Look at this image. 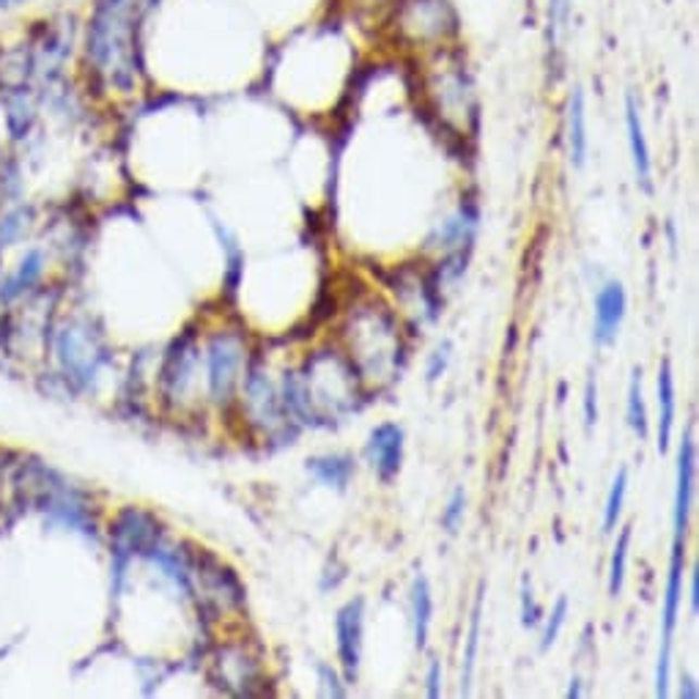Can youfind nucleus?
<instances>
[{"mask_svg":"<svg viewBox=\"0 0 699 699\" xmlns=\"http://www.w3.org/2000/svg\"><path fill=\"white\" fill-rule=\"evenodd\" d=\"M631 533H634V527H631V524H625L623 533H620V538H617V544H614L612 565H609V596H612V598H617L620 590H623L625 565H628Z\"/></svg>","mask_w":699,"mask_h":699,"instance_id":"a211bd4d","label":"nucleus"},{"mask_svg":"<svg viewBox=\"0 0 699 699\" xmlns=\"http://www.w3.org/2000/svg\"><path fill=\"white\" fill-rule=\"evenodd\" d=\"M675 430V376H672L670 360L659 367V450L666 453Z\"/></svg>","mask_w":699,"mask_h":699,"instance_id":"f8f14e48","label":"nucleus"},{"mask_svg":"<svg viewBox=\"0 0 699 699\" xmlns=\"http://www.w3.org/2000/svg\"><path fill=\"white\" fill-rule=\"evenodd\" d=\"M681 697H686V699H697L699 694H697V688H694V681H683V686H681Z\"/></svg>","mask_w":699,"mask_h":699,"instance_id":"7c9ffc66","label":"nucleus"},{"mask_svg":"<svg viewBox=\"0 0 699 699\" xmlns=\"http://www.w3.org/2000/svg\"><path fill=\"white\" fill-rule=\"evenodd\" d=\"M683 565H686L683 540H675V549H672V560H670V576H666V590H664V634H661L659 670H656V697H670V645H672V631H675L677 612H681V601H683Z\"/></svg>","mask_w":699,"mask_h":699,"instance_id":"7ed1b4c3","label":"nucleus"},{"mask_svg":"<svg viewBox=\"0 0 699 699\" xmlns=\"http://www.w3.org/2000/svg\"><path fill=\"white\" fill-rule=\"evenodd\" d=\"M477 225V214L472 209H461L459 217L441 223V228L430 236V247H445V250H453V247H461L464 241H470L472 230Z\"/></svg>","mask_w":699,"mask_h":699,"instance_id":"2eb2a0df","label":"nucleus"},{"mask_svg":"<svg viewBox=\"0 0 699 699\" xmlns=\"http://www.w3.org/2000/svg\"><path fill=\"white\" fill-rule=\"evenodd\" d=\"M362 631H365V601L354 598L346 603L335 617V634H338V656L344 664L346 681L354 683L362 659Z\"/></svg>","mask_w":699,"mask_h":699,"instance_id":"39448f33","label":"nucleus"},{"mask_svg":"<svg viewBox=\"0 0 699 699\" xmlns=\"http://www.w3.org/2000/svg\"><path fill=\"white\" fill-rule=\"evenodd\" d=\"M625 133H628V149L631 162H634V173H637V184L650 192L653 189V160H650V146L645 138L642 115L634 99H625Z\"/></svg>","mask_w":699,"mask_h":699,"instance_id":"6e6552de","label":"nucleus"},{"mask_svg":"<svg viewBox=\"0 0 699 699\" xmlns=\"http://www.w3.org/2000/svg\"><path fill=\"white\" fill-rule=\"evenodd\" d=\"M540 617H544V609H540L538 601H535L533 587H529V576H524L522 579V625L524 628H533V625L540 623Z\"/></svg>","mask_w":699,"mask_h":699,"instance_id":"4be33fe9","label":"nucleus"},{"mask_svg":"<svg viewBox=\"0 0 699 699\" xmlns=\"http://www.w3.org/2000/svg\"><path fill=\"white\" fill-rule=\"evenodd\" d=\"M464 504H466V494L464 488H459V491L453 494V499L448 502V508H445V513H441V524H445L448 533H455V527L464 522Z\"/></svg>","mask_w":699,"mask_h":699,"instance_id":"5701e85b","label":"nucleus"},{"mask_svg":"<svg viewBox=\"0 0 699 699\" xmlns=\"http://www.w3.org/2000/svg\"><path fill=\"white\" fill-rule=\"evenodd\" d=\"M450 362V344H441L439 349L430 354V362H428V382H436V378L445 373V367H448Z\"/></svg>","mask_w":699,"mask_h":699,"instance_id":"393cba45","label":"nucleus"},{"mask_svg":"<svg viewBox=\"0 0 699 699\" xmlns=\"http://www.w3.org/2000/svg\"><path fill=\"white\" fill-rule=\"evenodd\" d=\"M574 697H582L579 677H574V681H571V688H567V699H574Z\"/></svg>","mask_w":699,"mask_h":699,"instance_id":"2f4dec72","label":"nucleus"},{"mask_svg":"<svg viewBox=\"0 0 699 699\" xmlns=\"http://www.w3.org/2000/svg\"><path fill=\"white\" fill-rule=\"evenodd\" d=\"M480 617H483V585L477 590L475 607H472V628L470 639H466V653H464V675H461V694H470L472 675H475V661H477V648H480Z\"/></svg>","mask_w":699,"mask_h":699,"instance_id":"dca6fc26","label":"nucleus"},{"mask_svg":"<svg viewBox=\"0 0 699 699\" xmlns=\"http://www.w3.org/2000/svg\"><path fill=\"white\" fill-rule=\"evenodd\" d=\"M567 20V0H549V25L551 34H560Z\"/></svg>","mask_w":699,"mask_h":699,"instance_id":"bb28decb","label":"nucleus"},{"mask_svg":"<svg viewBox=\"0 0 699 699\" xmlns=\"http://www.w3.org/2000/svg\"><path fill=\"white\" fill-rule=\"evenodd\" d=\"M625 491H628V470H620L614 475L612 488H609L607 497V508H603V533H612L617 527V519L623 513V502H625Z\"/></svg>","mask_w":699,"mask_h":699,"instance_id":"6ab92c4d","label":"nucleus"},{"mask_svg":"<svg viewBox=\"0 0 699 699\" xmlns=\"http://www.w3.org/2000/svg\"><path fill=\"white\" fill-rule=\"evenodd\" d=\"M162 0H88L80 17V58L110 91L129 93L140 75V34Z\"/></svg>","mask_w":699,"mask_h":699,"instance_id":"f257e3e1","label":"nucleus"},{"mask_svg":"<svg viewBox=\"0 0 699 699\" xmlns=\"http://www.w3.org/2000/svg\"><path fill=\"white\" fill-rule=\"evenodd\" d=\"M241 362H245V344L239 335L223 333L209 344V387L217 401H228L239 385Z\"/></svg>","mask_w":699,"mask_h":699,"instance_id":"20e7f679","label":"nucleus"},{"mask_svg":"<svg viewBox=\"0 0 699 699\" xmlns=\"http://www.w3.org/2000/svg\"><path fill=\"white\" fill-rule=\"evenodd\" d=\"M58 351H61L63 367L75 373L77 378L93 376V373H97L99 360H102V357L97 354L93 340L88 338L83 329H66V333L61 335V346H58Z\"/></svg>","mask_w":699,"mask_h":699,"instance_id":"9d476101","label":"nucleus"},{"mask_svg":"<svg viewBox=\"0 0 699 699\" xmlns=\"http://www.w3.org/2000/svg\"><path fill=\"white\" fill-rule=\"evenodd\" d=\"M694 439L691 434L683 436L681 453H677V486H675V540L686 538L688 529V513H691V497H694Z\"/></svg>","mask_w":699,"mask_h":699,"instance_id":"1a4fd4ad","label":"nucleus"},{"mask_svg":"<svg viewBox=\"0 0 699 699\" xmlns=\"http://www.w3.org/2000/svg\"><path fill=\"white\" fill-rule=\"evenodd\" d=\"M319 677H322V694L324 697H346V686L340 683L338 672L327 664H319Z\"/></svg>","mask_w":699,"mask_h":699,"instance_id":"b1692460","label":"nucleus"},{"mask_svg":"<svg viewBox=\"0 0 699 699\" xmlns=\"http://www.w3.org/2000/svg\"><path fill=\"white\" fill-rule=\"evenodd\" d=\"M398 28L414 41L441 45L459 30V14L453 0H403L398 9Z\"/></svg>","mask_w":699,"mask_h":699,"instance_id":"f03ea898","label":"nucleus"},{"mask_svg":"<svg viewBox=\"0 0 699 699\" xmlns=\"http://www.w3.org/2000/svg\"><path fill=\"white\" fill-rule=\"evenodd\" d=\"M625 319V291L620 283H607L596 297V327L592 340L596 346H612L617 329Z\"/></svg>","mask_w":699,"mask_h":699,"instance_id":"0eeeda50","label":"nucleus"},{"mask_svg":"<svg viewBox=\"0 0 699 699\" xmlns=\"http://www.w3.org/2000/svg\"><path fill=\"white\" fill-rule=\"evenodd\" d=\"M39 275H41V252L34 250V252H28V255H25V261L20 264V270H17V275H14L12 283H9L7 297H14V294H20L23 288L34 286L36 277H39Z\"/></svg>","mask_w":699,"mask_h":699,"instance_id":"aec40b11","label":"nucleus"},{"mask_svg":"<svg viewBox=\"0 0 699 699\" xmlns=\"http://www.w3.org/2000/svg\"><path fill=\"white\" fill-rule=\"evenodd\" d=\"M425 681H428V686H425V694H428L430 699H436L441 694V666H439V661H430L428 664V677H425Z\"/></svg>","mask_w":699,"mask_h":699,"instance_id":"cd10ccee","label":"nucleus"},{"mask_svg":"<svg viewBox=\"0 0 699 699\" xmlns=\"http://www.w3.org/2000/svg\"><path fill=\"white\" fill-rule=\"evenodd\" d=\"M628 425L634 428V434L639 439H645L650 430L648 423V409H645V398H642V371H634L631 376V387H628Z\"/></svg>","mask_w":699,"mask_h":699,"instance_id":"f3484780","label":"nucleus"},{"mask_svg":"<svg viewBox=\"0 0 699 699\" xmlns=\"http://www.w3.org/2000/svg\"><path fill=\"white\" fill-rule=\"evenodd\" d=\"M308 472L327 486L344 491L354 475V459L351 455H315L308 461Z\"/></svg>","mask_w":699,"mask_h":699,"instance_id":"ddd939ff","label":"nucleus"},{"mask_svg":"<svg viewBox=\"0 0 699 699\" xmlns=\"http://www.w3.org/2000/svg\"><path fill=\"white\" fill-rule=\"evenodd\" d=\"M367 459L382 480H392L403 461V430L396 423H382L367 436Z\"/></svg>","mask_w":699,"mask_h":699,"instance_id":"423d86ee","label":"nucleus"},{"mask_svg":"<svg viewBox=\"0 0 699 699\" xmlns=\"http://www.w3.org/2000/svg\"><path fill=\"white\" fill-rule=\"evenodd\" d=\"M430 614H434V598H430L428 579H425V576H417L412 585V623H414V645H417L420 650L428 645Z\"/></svg>","mask_w":699,"mask_h":699,"instance_id":"4468645a","label":"nucleus"},{"mask_svg":"<svg viewBox=\"0 0 699 699\" xmlns=\"http://www.w3.org/2000/svg\"><path fill=\"white\" fill-rule=\"evenodd\" d=\"M39 0H0V14H20L28 12L30 7H36Z\"/></svg>","mask_w":699,"mask_h":699,"instance_id":"c85d7f7f","label":"nucleus"},{"mask_svg":"<svg viewBox=\"0 0 699 699\" xmlns=\"http://www.w3.org/2000/svg\"><path fill=\"white\" fill-rule=\"evenodd\" d=\"M697 607H699V576H697V571H694L691 574V612H697Z\"/></svg>","mask_w":699,"mask_h":699,"instance_id":"c756f323","label":"nucleus"},{"mask_svg":"<svg viewBox=\"0 0 699 699\" xmlns=\"http://www.w3.org/2000/svg\"><path fill=\"white\" fill-rule=\"evenodd\" d=\"M565 113H567L565 115L567 157H571V165L574 167H585L590 138H587V102H585V91H582V88H574V93L567 97Z\"/></svg>","mask_w":699,"mask_h":699,"instance_id":"9b49d317","label":"nucleus"},{"mask_svg":"<svg viewBox=\"0 0 699 699\" xmlns=\"http://www.w3.org/2000/svg\"><path fill=\"white\" fill-rule=\"evenodd\" d=\"M585 423L587 428H592V425L598 423V385L596 382H587V390H585Z\"/></svg>","mask_w":699,"mask_h":699,"instance_id":"a878e982","label":"nucleus"},{"mask_svg":"<svg viewBox=\"0 0 699 699\" xmlns=\"http://www.w3.org/2000/svg\"><path fill=\"white\" fill-rule=\"evenodd\" d=\"M565 617H567V601H565V598H560V601L554 603V609H551V614H549V623H546L544 639H540V650H549L551 645L557 642L562 625H565Z\"/></svg>","mask_w":699,"mask_h":699,"instance_id":"412c9836","label":"nucleus"}]
</instances>
